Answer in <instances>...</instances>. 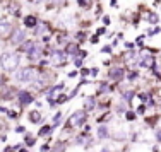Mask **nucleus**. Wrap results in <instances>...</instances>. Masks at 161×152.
Returning <instances> with one entry per match:
<instances>
[{
  "instance_id": "obj_14",
  "label": "nucleus",
  "mask_w": 161,
  "mask_h": 152,
  "mask_svg": "<svg viewBox=\"0 0 161 152\" xmlns=\"http://www.w3.org/2000/svg\"><path fill=\"white\" fill-rule=\"evenodd\" d=\"M77 51H79L77 45H67V53H69V55L75 56V55H77Z\"/></svg>"
},
{
  "instance_id": "obj_1",
  "label": "nucleus",
  "mask_w": 161,
  "mask_h": 152,
  "mask_svg": "<svg viewBox=\"0 0 161 152\" xmlns=\"http://www.w3.org/2000/svg\"><path fill=\"white\" fill-rule=\"evenodd\" d=\"M0 65H2L5 70H14L19 65V56L16 53H2L0 55Z\"/></svg>"
},
{
  "instance_id": "obj_15",
  "label": "nucleus",
  "mask_w": 161,
  "mask_h": 152,
  "mask_svg": "<svg viewBox=\"0 0 161 152\" xmlns=\"http://www.w3.org/2000/svg\"><path fill=\"white\" fill-rule=\"evenodd\" d=\"M98 137H99V139H106V137H108V128H106V127H99Z\"/></svg>"
},
{
  "instance_id": "obj_27",
  "label": "nucleus",
  "mask_w": 161,
  "mask_h": 152,
  "mask_svg": "<svg viewBox=\"0 0 161 152\" xmlns=\"http://www.w3.org/2000/svg\"><path fill=\"white\" fill-rule=\"evenodd\" d=\"M98 41H99L98 36H93V38H91V43H98Z\"/></svg>"
},
{
  "instance_id": "obj_9",
  "label": "nucleus",
  "mask_w": 161,
  "mask_h": 152,
  "mask_svg": "<svg viewBox=\"0 0 161 152\" xmlns=\"http://www.w3.org/2000/svg\"><path fill=\"white\" fill-rule=\"evenodd\" d=\"M19 101H21V104H29V102L33 101V96H31V92H26V91H22V92H19Z\"/></svg>"
},
{
  "instance_id": "obj_18",
  "label": "nucleus",
  "mask_w": 161,
  "mask_h": 152,
  "mask_svg": "<svg viewBox=\"0 0 161 152\" xmlns=\"http://www.w3.org/2000/svg\"><path fill=\"white\" fill-rule=\"evenodd\" d=\"M147 21L151 22V24H156V22H158V16H156V14H149V16H147Z\"/></svg>"
},
{
  "instance_id": "obj_11",
  "label": "nucleus",
  "mask_w": 161,
  "mask_h": 152,
  "mask_svg": "<svg viewBox=\"0 0 161 152\" xmlns=\"http://www.w3.org/2000/svg\"><path fill=\"white\" fill-rule=\"evenodd\" d=\"M38 24L40 26H36V34L38 36H43V34L48 31V24L47 22H38Z\"/></svg>"
},
{
  "instance_id": "obj_31",
  "label": "nucleus",
  "mask_w": 161,
  "mask_h": 152,
  "mask_svg": "<svg viewBox=\"0 0 161 152\" xmlns=\"http://www.w3.org/2000/svg\"><path fill=\"white\" fill-rule=\"evenodd\" d=\"M156 137H158V140H161V132H158V135H156Z\"/></svg>"
},
{
  "instance_id": "obj_2",
  "label": "nucleus",
  "mask_w": 161,
  "mask_h": 152,
  "mask_svg": "<svg viewBox=\"0 0 161 152\" xmlns=\"http://www.w3.org/2000/svg\"><path fill=\"white\" fill-rule=\"evenodd\" d=\"M38 72L34 70V68H22V70L17 72V81L19 82H33L34 79H36Z\"/></svg>"
},
{
  "instance_id": "obj_10",
  "label": "nucleus",
  "mask_w": 161,
  "mask_h": 152,
  "mask_svg": "<svg viewBox=\"0 0 161 152\" xmlns=\"http://www.w3.org/2000/svg\"><path fill=\"white\" fill-rule=\"evenodd\" d=\"M24 24H26V28H34V26L38 24V19L34 16H26L24 17Z\"/></svg>"
},
{
  "instance_id": "obj_13",
  "label": "nucleus",
  "mask_w": 161,
  "mask_h": 152,
  "mask_svg": "<svg viewBox=\"0 0 161 152\" xmlns=\"http://www.w3.org/2000/svg\"><path fill=\"white\" fill-rule=\"evenodd\" d=\"M29 120H31L33 123H38V121L41 120V115H40V111H31V113H29Z\"/></svg>"
},
{
  "instance_id": "obj_29",
  "label": "nucleus",
  "mask_w": 161,
  "mask_h": 152,
  "mask_svg": "<svg viewBox=\"0 0 161 152\" xmlns=\"http://www.w3.org/2000/svg\"><path fill=\"white\" fill-rule=\"evenodd\" d=\"M53 3H64V0H52Z\"/></svg>"
},
{
  "instance_id": "obj_12",
  "label": "nucleus",
  "mask_w": 161,
  "mask_h": 152,
  "mask_svg": "<svg viewBox=\"0 0 161 152\" xmlns=\"http://www.w3.org/2000/svg\"><path fill=\"white\" fill-rule=\"evenodd\" d=\"M141 65H142V67H153V65H154V60H153V56L144 55L142 60H141Z\"/></svg>"
},
{
  "instance_id": "obj_3",
  "label": "nucleus",
  "mask_w": 161,
  "mask_h": 152,
  "mask_svg": "<svg viewBox=\"0 0 161 152\" xmlns=\"http://www.w3.org/2000/svg\"><path fill=\"white\" fill-rule=\"evenodd\" d=\"M86 121V111H75L74 115L69 118V127H80Z\"/></svg>"
},
{
  "instance_id": "obj_23",
  "label": "nucleus",
  "mask_w": 161,
  "mask_h": 152,
  "mask_svg": "<svg viewBox=\"0 0 161 152\" xmlns=\"http://www.w3.org/2000/svg\"><path fill=\"white\" fill-rule=\"evenodd\" d=\"M52 152H64V144H58V145H57V149H53Z\"/></svg>"
},
{
  "instance_id": "obj_28",
  "label": "nucleus",
  "mask_w": 161,
  "mask_h": 152,
  "mask_svg": "<svg viewBox=\"0 0 161 152\" xmlns=\"http://www.w3.org/2000/svg\"><path fill=\"white\" fill-rule=\"evenodd\" d=\"M103 22H105V24L108 26V24H110V17H103Z\"/></svg>"
},
{
  "instance_id": "obj_4",
  "label": "nucleus",
  "mask_w": 161,
  "mask_h": 152,
  "mask_svg": "<svg viewBox=\"0 0 161 152\" xmlns=\"http://www.w3.org/2000/svg\"><path fill=\"white\" fill-rule=\"evenodd\" d=\"M65 60H67V55H65L64 51H53L52 53V65H55V67H62L64 63H65Z\"/></svg>"
},
{
  "instance_id": "obj_22",
  "label": "nucleus",
  "mask_w": 161,
  "mask_h": 152,
  "mask_svg": "<svg viewBox=\"0 0 161 152\" xmlns=\"http://www.w3.org/2000/svg\"><path fill=\"white\" fill-rule=\"evenodd\" d=\"M137 79V72H130L129 74V81H136Z\"/></svg>"
},
{
  "instance_id": "obj_19",
  "label": "nucleus",
  "mask_w": 161,
  "mask_h": 152,
  "mask_svg": "<svg viewBox=\"0 0 161 152\" xmlns=\"http://www.w3.org/2000/svg\"><path fill=\"white\" fill-rule=\"evenodd\" d=\"M86 108L87 109H93L94 108V99H91V97H89V99H86Z\"/></svg>"
},
{
  "instance_id": "obj_17",
  "label": "nucleus",
  "mask_w": 161,
  "mask_h": 152,
  "mask_svg": "<svg viewBox=\"0 0 161 152\" xmlns=\"http://www.w3.org/2000/svg\"><path fill=\"white\" fill-rule=\"evenodd\" d=\"M50 130H52V127H48V125H47V127H43V128L40 130V135H41V137H47V135L50 134Z\"/></svg>"
},
{
  "instance_id": "obj_24",
  "label": "nucleus",
  "mask_w": 161,
  "mask_h": 152,
  "mask_svg": "<svg viewBox=\"0 0 161 152\" xmlns=\"http://www.w3.org/2000/svg\"><path fill=\"white\" fill-rule=\"evenodd\" d=\"M79 2V5H82V7H87V3H89V0H77Z\"/></svg>"
},
{
  "instance_id": "obj_20",
  "label": "nucleus",
  "mask_w": 161,
  "mask_h": 152,
  "mask_svg": "<svg viewBox=\"0 0 161 152\" xmlns=\"http://www.w3.org/2000/svg\"><path fill=\"white\" fill-rule=\"evenodd\" d=\"M60 118H62V113H57V115H55V120H53V125H58V123H60Z\"/></svg>"
},
{
  "instance_id": "obj_26",
  "label": "nucleus",
  "mask_w": 161,
  "mask_h": 152,
  "mask_svg": "<svg viewBox=\"0 0 161 152\" xmlns=\"http://www.w3.org/2000/svg\"><path fill=\"white\" fill-rule=\"evenodd\" d=\"M64 101H65V96H64V94H62V96H60L58 99H57V102H64Z\"/></svg>"
},
{
  "instance_id": "obj_5",
  "label": "nucleus",
  "mask_w": 161,
  "mask_h": 152,
  "mask_svg": "<svg viewBox=\"0 0 161 152\" xmlns=\"http://www.w3.org/2000/svg\"><path fill=\"white\" fill-rule=\"evenodd\" d=\"M26 39V33L22 29H14L12 31V38H10V43L12 45H21Z\"/></svg>"
},
{
  "instance_id": "obj_8",
  "label": "nucleus",
  "mask_w": 161,
  "mask_h": 152,
  "mask_svg": "<svg viewBox=\"0 0 161 152\" xmlns=\"http://www.w3.org/2000/svg\"><path fill=\"white\" fill-rule=\"evenodd\" d=\"M10 29H12L10 22L5 21V19H0V36H5V34H9Z\"/></svg>"
},
{
  "instance_id": "obj_7",
  "label": "nucleus",
  "mask_w": 161,
  "mask_h": 152,
  "mask_svg": "<svg viewBox=\"0 0 161 152\" xmlns=\"http://www.w3.org/2000/svg\"><path fill=\"white\" fill-rule=\"evenodd\" d=\"M28 56H29V60H33V62H36V60H40V56H41V48H40V45H34L33 46V50L28 53Z\"/></svg>"
},
{
  "instance_id": "obj_16",
  "label": "nucleus",
  "mask_w": 161,
  "mask_h": 152,
  "mask_svg": "<svg viewBox=\"0 0 161 152\" xmlns=\"http://www.w3.org/2000/svg\"><path fill=\"white\" fill-rule=\"evenodd\" d=\"M34 45H36L34 41H28V43H24V51H26V53H29V51L33 50V46H34Z\"/></svg>"
},
{
  "instance_id": "obj_30",
  "label": "nucleus",
  "mask_w": 161,
  "mask_h": 152,
  "mask_svg": "<svg viewBox=\"0 0 161 152\" xmlns=\"http://www.w3.org/2000/svg\"><path fill=\"white\" fill-rule=\"evenodd\" d=\"M3 82H5V79H3V77H2V75H0V86H2V84H3Z\"/></svg>"
},
{
  "instance_id": "obj_21",
  "label": "nucleus",
  "mask_w": 161,
  "mask_h": 152,
  "mask_svg": "<svg viewBox=\"0 0 161 152\" xmlns=\"http://www.w3.org/2000/svg\"><path fill=\"white\" fill-rule=\"evenodd\" d=\"M125 116H127V120H129V121H132L134 118H136V113H132V111H129V113H127V115H125Z\"/></svg>"
},
{
  "instance_id": "obj_25",
  "label": "nucleus",
  "mask_w": 161,
  "mask_h": 152,
  "mask_svg": "<svg viewBox=\"0 0 161 152\" xmlns=\"http://www.w3.org/2000/svg\"><path fill=\"white\" fill-rule=\"evenodd\" d=\"M110 51H112V48H110V46H105V48H103V53H110Z\"/></svg>"
},
{
  "instance_id": "obj_6",
  "label": "nucleus",
  "mask_w": 161,
  "mask_h": 152,
  "mask_svg": "<svg viewBox=\"0 0 161 152\" xmlns=\"http://www.w3.org/2000/svg\"><path fill=\"white\" fill-rule=\"evenodd\" d=\"M108 75L110 79H113V81H120L122 77H124V68L122 67H113L108 70Z\"/></svg>"
}]
</instances>
